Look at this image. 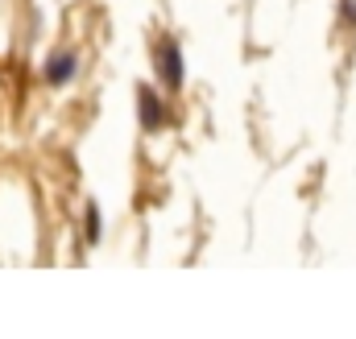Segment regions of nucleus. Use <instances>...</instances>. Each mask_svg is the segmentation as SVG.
Returning a JSON list of instances; mask_svg holds the SVG:
<instances>
[{
    "label": "nucleus",
    "mask_w": 356,
    "mask_h": 339,
    "mask_svg": "<svg viewBox=\"0 0 356 339\" xmlns=\"http://www.w3.org/2000/svg\"><path fill=\"white\" fill-rule=\"evenodd\" d=\"M154 71H158V79H162L166 91H178L186 83V63H182V50H178L175 38H162L154 46Z\"/></svg>",
    "instance_id": "nucleus-1"
},
{
    "label": "nucleus",
    "mask_w": 356,
    "mask_h": 339,
    "mask_svg": "<svg viewBox=\"0 0 356 339\" xmlns=\"http://www.w3.org/2000/svg\"><path fill=\"white\" fill-rule=\"evenodd\" d=\"M340 21L356 29V0H340Z\"/></svg>",
    "instance_id": "nucleus-5"
},
{
    "label": "nucleus",
    "mask_w": 356,
    "mask_h": 339,
    "mask_svg": "<svg viewBox=\"0 0 356 339\" xmlns=\"http://www.w3.org/2000/svg\"><path fill=\"white\" fill-rule=\"evenodd\" d=\"M75 75H79V54L75 50H54L42 63V83L46 87H71Z\"/></svg>",
    "instance_id": "nucleus-3"
},
{
    "label": "nucleus",
    "mask_w": 356,
    "mask_h": 339,
    "mask_svg": "<svg viewBox=\"0 0 356 339\" xmlns=\"http://www.w3.org/2000/svg\"><path fill=\"white\" fill-rule=\"evenodd\" d=\"M137 120H141V129L145 133H162L166 124H170V112H166V104H162V95L154 91V87H137Z\"/></svg>",
    "instance_id": "nucleus-2"
},
{
    "label": "nucleus",
    "mask_w": 356,
    "mask_h": 339,
    "mask_svg": "<svg viewBox=\"0 0 356 339\" xmlns=\"http://www.w3.org/2000/svg\"><path fill=\"white\" fill-rule=\"evenodd\" d=\"M99 236H104V220H99V207L88 203V211H83V245L95 249L99 245Z\"/></svg>",
    "instance_id": "nucleus-4"
}]
</instances>
